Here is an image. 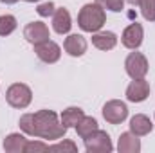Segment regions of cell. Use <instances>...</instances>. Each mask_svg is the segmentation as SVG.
<instances>
[{
    "mask_svg": "<svg viewBox=\"0 0 155 153\" xmlns=\"http://www.w3.org/2000/svg\"><path fill=\"white\" fill-rule=\"evenodd\" d=\"M18 124L24 133L45 139V141H58L67 132V128L58 121V115L52 110H40L36 114H24L20 117Z\"/></svg>",
    "mask_w": 155,
    "mask_h": 153,
    "instance_id": "cell-1",
    "label": "cell"
},
{
    "mask_svg": "<svg viewBox=\"0 0 155 153\" xmlns=\"http://www.w3.org/2000/svg\"><path fill=\"white\" fill-rule=\"evenodd\" d=\"M107 22L105 9L99 4H85L78 15V25L85 33H97Z\"/></svg>",
    "mask_w": 155,
    "mask_h": 153,
    "instance_id": "cell-2",
    "label": "cell"
},
{
    "mask_svg": "<svg viewBox=\"0 0 155 153\" xmlns=\"http://www.w3.org/2000/svg\"><path fill=\"white\" fill-rule=\"evenodd\" d=\"M5 99L13 108H27L31 105L33 92L24 83H13L5 92Z\"/></svg>",
    "mask_w": 155,
    "mask_h": 153,
    "instance_id": "cell-3",
    "label": "cell"
},
{
    "mask_svg": "<svg viewBox=\"0 0 155 153\" xmlns=\"http://www.w3.org/2000/svg\"><path fill=\"white\" fill-rule=\"evenodd\" d=\"M85 150L88 153H110L114 150L110 135L103 130H96L92 135L85 139Z\"/></svg>",
    "mask_w": 155,
    "mask_h": 153,
    "instance_id": "cell-4",
    "label": "cell"
},
{
    "mask_svg": "<svg viewBox=\"0 0 155 153\" xmlns=\"http://www.w3.org/2000/svg\"><path fill=\"white\" fill-rule=\"evenodd\" d=\"M124 69L132 79H141L148 74V60L141 52H130L124 61Z\"/></svg>",
    "mask_w": 155,
    "mask_h": 153,
    "instance_id": "cell-5",
    "label": "cell"
},
{
    "mask_svg": "<svg viewBox=\"0 0 155 153\" xmlns=\"http://www.w3.org/2000/svg\"><path fill=\"white\" fill-rule=\"evenodd\" d=\"M103 117L110 124H121L128 117V106L123 101H119V99H112V101L105 103V106H103Z\"/></svg>",
    "mask_w": 155,
    "mask_h": 153,
    "instance_id": "cell-6",
    "label": "cell"
},
{
    "mask_svg": "<svg viewBox=\"0 0 155 153\" xmlns=\"http://www.w3.org/2000/svg\"><path fill=\"white\" fill-rule=\"evenodd\" d=\"M35 52L43 63H56L61 56L60 45L52 40H47V41H41L38 45H35Z\"/></svg>",
    "mask_w": 155,
    "mask_h": 153,
    "instance_id": "cell-7",
    "label": "cell"
},
{
    "mask_svg": "<svg viewBox=\"0 0 155 153\" xmlns=\"http://www.w3.org/2000/svg\"><path fill=\"white\" fill-rule=\"evenodd\" d=\"M143 38H144L143 25H141V24H137V22H134V24H130V25L123 31L121 41H123V45H124L126 49L135 50V49H139V47H141Z\"/></svg>",
    "mask_w": 155,
    "mask_h": 153,
    "instance_id": "cell-8",
    "label": "cell"
},
{
    "mask_svg": "<svg viewBox=\"0 0 155 153\" xmlns=\"http://www.w3.org/2000/svg\"><path fill=\"white\" fill-rule=\"evenodd\" d=\"M24 38L33 45H38L41 41H47L51 38L49 34V27L43 22H31L24 27Z\"/></svg>",
    "mask_w": 155,
    "mask_h": 153,
    "instance_id": "cell-9",
    "label": "cell"
},
{
    "mask_svg": "<svg viewBox=\"0 0 155 153\" xmlns=\"http://www.w3.org/2000/svg\"><path fill=\"white\" fill-rule=\"evenodd\" d=\"M148 96H150V85L148 81H144V77L134 79L126 88V99L132 103H143Z\"/></svg>",
    "mask_w": 155,
    "mask_h": 153,
    "instance_id": "cell-10",
    "label": "cell"
},
{
    "mask_svg": "<svg viewBox=\"0 0 155 153\" xmlns=\"http://www.w3.org/2000/svg\"><path fill=\"white\" fill-rule=\"evenodd\" d=\"M72 27V20H71V15L65 7H60L54 11L52 15V29L58 33V34H67Z\"/></svg>",
    "mask_w": 155,
    "mask_h": 153,
    "instance_id": "cell-11",
    "label": "cell"
},
{
    "mask_svg": "<svg viewBox=\"0 0 155 153\" xmlns=\"http://www.w3.org/2000/svg\"><path fill=\"white\" fill-rule=\"evenodd\" d=\"M152 128H153V124H152L150 117H146V115L137 114L130 119V132H132L134 135H137V137L148 135V133L152 132Z\"/></svg>",
    "mask_w": 155,
    "mask_h": 153,
    "instance_id": "cell-12",
    "label": "cell"
},
{
    "mask_svg": "<svg viewBox=\"0 0 155 153\" xmlns=\"http://www.w3.org/2000/svg\"><path fill=\"white\" fill-rule=\"evenodd\" d=\"M63 49L71 54V56H83L87 52V40L83 38L81 34H71L65 38V43H63Z\"/></svg>",
    "mask_w": 155,
    "mask_h": 153,
    "instance_id": "cell-13",
    "label": "cell"
},
{
    "mask_svg": "<svg viewBox=\"0 0 155 153\" xmlns=\"http://www.w3.org/2000/svg\"><path fill=\"white\" fill-rule=\"evenodd\" d=\"M117 150H119V153H139L141 151V141L132 132L121 133L119 142H117Z\"/></svg>",
    "mask_w": 155,
    "mask_h": 153,
    "instance_id": "cell-14",
    "label": "cell"
},
{
    "mask_svg": "<svg viewBox=\"0 0 155 153\" xmlns=\"http://www.w3.org/2000/svg\"><path fill=\"white\" fill-rule=\"evenodd\" d=\"M92 45L99 50H110L117 45V36L110 31H103V33H96L92 36Z\"/></svg>",
    "mask_w": 155,
    "mask_h": 153,
    "instance_id": "cell-15",
    "label": "cell"
},
{
    "mask_svg": "<svg viewBox=\"0 0 155 153\" xmlns=\"http://www.w3.org/2000/svg\"><path fill=\"white\" fill-rule=\"evenodd\" d=\"M27 139L20 133H11L4 139V150L7 153H24Z\"/></svg>",
    "mask_w": 155,
    "mask_h": 153,
    "instance_id": "cell-16",
    "label": "cell"
},
{
    "mask_svg": "<svg viewBox=\"0 0 155 153\" xmlns=\"http://www.w3.org/2000/svg\"><path fill=\"white\" fill-rule=\"evenodd\" d=\"M85 117L83 110L78 108V106H69L61 112V124L65 128H76V124Z\"/></svg>",
    "mask_w": 155,
    "mask_h": 153,
    "instance_id": "cell-17",
    "label": "cell"
},
{
    "mask_svg": "<svg viewBox=\"0 0 155 153\" xmlns=\"http://www.w3.org/2000/svg\"><path fill=\"white\" fill-rule=\"evenodd\" d=\"M96 130H99V128H97V121H96L94 117H87V115H85V117H83V119L76 124L78 135H79L83 141H85L88 135H92Z\"/></svg>",
    "mask_w": 155,
    "mask_h": 153,
    "instance_id": "cell-18",
    "label": "cell"
},
{
    "mask_svg": "<svg viewBox=\"0 0 155 153\" xmlns=\"http://www.w3.org/2000/svg\"><path fill=\"white\" fill-rule=\"evenodd\" d=\"M16 29V18L13 15H2L0 16V36H9Z\"/></svg>",
    "mask_w": 155,
    "mask_h": 153,
    "instance_id": "cell-19",
    "label": "cell"
},
{
    "mask_svg": "<svg viewBox=\"0 0 155 153\" xmlns=\"http://www.w3.org/2000/svg\"><path fill=\"white\" fill-rule=\"evenodd\" d=\"M141 13L144 16V20L155 22V0H141Z\"/></svg>",
    "mask_w": 155,
    "mask_h": 153,
    "instance_id": "cell-20",
    "label": "cell"
},
{
    "mask_svg": "<svg viewBox=\"0 0 155 153\" xmlns=\"http://www.w3.org/2000/svg\"><path fill=\"white\" fill-rule=\"evenodd\" d=\"M96 4H99L103 9H108L114 13H121L124 7V0H96Z\"/></svg>",
    "mask_w": 155,
    "mask_h": 153,
    "instance_id": "cell-21",
    "label": "cell"
},
{
    "mask_svg": "<svg viewBox=\"0 0 155 153\" xmlns=\"http://www.w3.org/2000/svg\"><path fill=\"white\" fill-rule=\"evenodd\" d=\"M49 151H78V146L72 141H63V142H58V144H52L49 146Z\"/></svg>",
    "mask_w": 155,
    "mask_h": 153,
    "instance_id": "cell-22",
    "label": "cell"
},
{
    "mask_svg": "<svg viewBox=\"0 0 155 153\" xmlns=\"http://www.w3.org/2000/svg\"><path fill=\"white\" fill-rule=\"evenodd\" d=\"M31 151H49V144H43V142H35V141H27L24 153H31Z\"/></svg>",
    "mask_w": 155,
    "mask_h": 153,
    "instance_id": "cell-23",
    "label": "cell"
},
{
    "mask_svg": "<svg viewBox=\"0 0 155 153\" xmlns=\"http://www.w3.org/2000/svg\"><path fill=\"white\" fill-rule=\"evenodd\" d=\"M54 4L52 2H47V4H40L38 7H36V13H38L40 16H51V15H54Z\"/></svg>",
    "mask_w": 155,
    "mask_h": 153,
    "instance_id": "cell-24",
    "label": "cell"
},
{
    "mask_svg": "<svg viewBox=\"0 0 155 153\" xmlns=\"http://www.w3.org/2000/svg\"><path fill=\"white\" fill-rule=\"evenodd\" d=\"M124 2H128V4H132V5H139V4H141V0H124Z\"/></svg>",
    "mask_w": 155,
    "mask_h": 153,
    "instance_id": "cell-25",
    "label": "cell"
},
{
    "mask_svg": "<svg viewBox=\"0 0 155 153\" xmlns=\"http://www.w3.org/2000/svg\"><path fill=\"white\" fill-rule=\"evenodd\" d=\"M0 2H2V4H16L18 0H0Z\"/></svg>",
    "mask_w": 155,
    "mask_h": 153,
    "instance_id": "cell-26",
    "label": "cell"
},
{
    "mask_svg": "<svg viewBox=\"0 0 155 153\" xmlns=\"http://www.w3.org/2000/svg\"><path fill=\"white\" fill-rule=\"evenodd\" d=\"M25 2H40V0H25Z\"/></svg>",
    "mask_w": 155,
    "mask_h": 153,
    "instance_id": "cell-27",
    "label": "cell"
}]
</instances>
